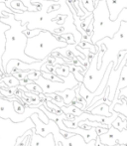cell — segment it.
<instances>
[{"mask_svg": "<svg viewBox=\"0 0 127 146\" xmlns=\"http://www.w3.org/2000/svg\"><path fill=\"white\" fill-rule=\"evenodd\" d=\"M2 22L8 24L10 28L6 31V47L5 52L2 56V65L5 71L8 62L11 59H17L25 63H34L38 60L26 55L25 48L28 38L24 34V30L27 29V23L22 24L20 20H17L14 13H7L0 18Z\"/></svg>", "mask_w": 127, "mask_h": 146, "instance_id": "6da1fadb", "label": "cell"}, {"mask_svg": "<svg viewBox=\"0 0 127 146\" xmlns=\"http://www.w3.org/2000/svg\"><path fill=\"white\" fill-rule=\"evenodd\" d=\"M93 34L91 36V43L108 37L112 38L119 30L122 21H127V7L124 8L118 15L116 20L110 19L109 10L105 0H99L93 10Z\"/></svg>", "mask_w": 127, "mask_h": 146, "instance_id": "7a4b0ae2", "label": "cell"}, {"mask_svg": "<svg viewBox=\"0 0 127 146\" xmlns=\"http://www.w3.org/2000/svg\"><path fill=\"white\" fill-rule=\"evenodd\" d=\"M67 45V42L60 41L52 32L48 30H42L37 36L28 38L25 53L29 57H32L38 61H42L48 58L53 51L58 48L65 47Z\"/></svg>", "mask_w": 127, "mask_h": 146, "instance_id": "3957f363", "label": "cell"}, {"mask_svg": "<svg viewBox=\"0 0 127 146\" xmlns=\"http://www.w3.org/2000/svg\"><path fill=\"white\" fill-rule=\"evenodd\" d=\"M104 44L106 47V51L103 55L102 59V65L103 67L107 68L110 62H113V69H118V53L122 50L127 51V21H122L120 24V28L115 33L112 38H105L97 41L95 45Z\"/></svg>", "mask_w": 127, "mask_h": 146, "instance_id": "277c9868", "label": "cell"}, {"mask_svg": "<svg viewBox=\"0 0 127 146\" xmlns=\"http://www.w3.org/2000/svg\"><path fill=\"white\" fill-rule=\"evenodd\" d=\"M33 113H38L40 119L46 124H48L50 121V118L40 108H31L29 106H26L25 113L19 114L14 110L13 100H9L6 98H0V117L1 118H10L14 122H21L31 116Z\"/></svg>", "mask_w": 127, "mask_h": 146, "instance_id": "5b68a950", "label": "cell"}, {"mask_svg": "<svg viewBox=\"0 0 127 146\" xmlns=\"http://www.w3.org/2000/svg\"><path fill=\"white\" fill-rule=\"evenodd\" d=\"M37 85H39L42 88L44 94H52V92H63V90H67V88H73L77 86H79V82L75 79L73 74L69 72V76L65 77V81L64 82H53L50 80L45 79L43 76H41L38 80L34 81Z\"/></svg>", "mask_w": 127, "mask_h": 146, "instance_id": "8992f818", "label": "cell"}, {"mask_svg": "<svg viewBox=\"0 0 127 146\" xmlns=\"http://www.w3.org/2000/svg\"><path fill=\"white\" fill-rule=\"evenodd\" d=\"M30 118L32 119L35 126H36V133L42 135V136H46L49 133H53L56 146L63 145L62 142H64L65 139V137L61 134V129H60V127H59V125L57 124L56 121L50 119L48 124H46V123H44L40 119L38 113H33L32 115L30 116Z\"/></svg>", "mask_w": 127, "mask_h": 146, "instance_id": "52a82bcc", "label": "cell"}, {"mask_svg": "<svg viewBox=\"0 0 127 146\" xmlns=\"http://www.w3.org/2000/svg\"><path fill=\"white\" fill-rule=\"evenodd\" d=\"M97 58H98V53L95 55L93 61L89 64V69L87 70L85 74V79H83V84L85 86V88L91 92H95V90L98 88L100 82H101L102 78H103L105 71L107 68L101 66L99 70L97 69Z\"/></svg>", "mask_w": 127, "mask_h": 146, "instance_id": "ba28073f", "label": "cell"}, {"mask_svg": "<svg viewBox=\"0 0 127 146\" xmlns=\"http://www.w3.org/2000/svg\"><path fill=\"white\" fill-rule=\"evenodd\" d=\"M47 62V58L42 61H37L34 63H25L20 60L17 59H11L8 62L7 66L5 69V74L7 75H11L12 71L14 69L20 70V71H31V70H37V71H41V67L43 64Z\"/></svg>", "mask_w": 127, "mask_h": 146, "instance_id": "9c48e42d", "label": "cell"}, {"mask_svg": "<svg viewBox=\"0 0 127 146\" xmlns=\"http://www.w3.org/2000/svg\"><path fill=\"white\" fill-rule=\"evenodd\" d=\"M109 10L110 19L116 20L120 12L127 7V0H105Z\"/></svg>", "mask_w": 127, "mask_h": 146, "instance_id": "30bf717a", "label": "cell"}, {"mask_svg": "<svg viewBox=\"0 0 127 146\" xmlns=\"http://www.w3.org/2000/svg\"><path fill=\"white\" fill-rule=\"evenodd\" d=\"M31 146H56L53 133H49L46 136L36 133V130L33 131L31 141H30Z\"/></svg>", "mask_w": 127, "mask_h": 146, "instance_id": "8fae6325", "label": "cell"}, {"mask_svg": "<svg viewBox=\"0 0 127 146\" xmlns=\"http://www.w3.org/2000/svg\"><path fill=\"white\" fill-rule=\"evenodd\" d=\"M1 18V17H0ZM10 28L8 24L4 23L0 19V71L5 75V71L3 69V65H2V56H3L4 52H5V47H6V31Z\"/></svg>", "mask_w": 127, "mask_h": 146, "instance_id": "7c38bea8", "label": "cell"}, {"mask_svg": "<svg viewBox=\"0 0 127 146\" xmlns=\"http://www.w3.org/2000/svg\"><path fill=\"white\" fill-rule=\"evenodd\" d=\"M56 94L62 96L65 106H69L71 104V102L75 98V88H67V90H63V92H57Z\"/></svg>", "mask_w": 127, "mask_h": 146, "instance_id": "4fadbf2b", "label": "cell"}, {"mask_svg": "<svg viewBox=\"0 0 127 146\" xmlns=\"http://www.w3.org/2000/svg\"><path fill=\"white\" fill-rule=\"evenodd\" d=\"M125 87H127V66L126 65L122 68L121 74H120V79H119V82H118L117 90H116L114 98H118L120 90H122V88H125Z\"/></svg>", "mask_w": 127, "mask_h": 146, "instance_id": "5bb4252c", "label": "cell"}, {"mask_svg": "<svg viewBox=\"0 0 127 146\" xmlns=\"http://www.w3.org/2000/svg\"><path fill=\"white\" fill-rule=\"evenodd\" d=\"M91 113L97 114V115H103V116H111L112 113L109 111V106L106 104H100L97 106H95L93 110H91Z\"/></svg>", "mask_w": 127, "mask_h": 146, "instance_id": "9a60e30c", "label": "cell"}, {"mask_svg": "<svg viewBox=\"0 0 127 146\" xmlns=\"http://www.w3.org/2000/svg\"><path fill=\"white\" fill-rule=\"evenodd\" d=\"M0 82H3L7 87H18L20 85V81L13 75H5L2 76Z\"/></svg>", "mask_w": 127, "mask_h": 146, "instance_id": "2e32d148", "label": "cell"}, {"mask_svg": "<svg viewBox=\"0 0 127 146\" xmlns=\"http://www.w3.org/2000/svg\"><path fill=\"white\" fill-rule=\"evenodd\" d=\"M61 108H62V110L65 112V114L71 113V114H73V115H75V116H79L83 112V110L77 108V106H73V104H69V106H65V104H64L63 106H61Z\"/></svg>", "mask_w": 127, "mask_h": 146, "instance_id": "e0dca14e", "label": "cell"}, {"mask_svg": "<svg viewBox=\"0 0 127 146\" xmlns=\"http://www.w3.org/2000/svg\"><path fill=\"white\" fill-rule=\"evenodd\" d=\"M112 126L115 127L116 129H118V130H123V129H126L127 128V119L125 120L121 121V117H116L115 120L112 122Z\"/></svg>", "mask_w": 127, "mask_h": 146, "instance_id": "ac0fdd59", "label": "cell"}, {"mask_svg": "<svg viewBox=\"0 0 127 146\" xmlns=\"http://www.w3.org/2000/svg\"><path fill=\"white\" fill-rule=\"evenodd\" d=\"M69 74V65H61L60 67L56 68V75L59 77H67Z\"/></svg>", "mask_w": 127, "mask_h": 146, "instance_id": "d6986e66", "label": "cell"}, {"mask_svg": "<svg viewBox=\"0 0 127 146\" xmlns=\"http://www.w3.org/2000/svg\"><path fill=\"white\" fill-rule=\"evenodd\" d=\"M13 106H14V110L17 113L19 114H23L26 111V106H24L22 102H19V98H16L13 100Z\"/></svg>", "mask_w": 127, "mask_h": 146, "instance_id": "ffe728a7", "label": "cell"}, {"mask_svg": "<svg viewBox=\"0 0 127 146\" xmlns=\"http://www.w3.org/2000/svg\"><path fill=\"white\" fill-rule=\"evenodd\" d=\"M26 88H27L29 92H35V94H42L43 90L42 88H41V87L39 85H37L35 82H32V83L28 84V85L25 86Z\"/></svg>", "mask_w": 127, "mask_h": 146, "instance_id": "44dd1931", "label": "cell"}, {"mask_svg": "<svg viewBox=\"0 0 127 146\" xmlns=\"http://www.w3.org/2000/svg\"><path fill=\"white\" fill-rule=\"evenodd\" d=\"M81 3H83V7L89 12H93V10H95V8L93 0H81Z\"/></svg>", "mask_w": 127, "mask_h": 146, "instance_id": "7402d4cb", "label": "cell"}, {"mask_svg": "<svg viewBox=\"0 0 127 146\" xmlns=\"http://www.w3.org/2000/svg\"><path fill=\"white\" fill-rule=\"evenodd\" d=\"M41 31L42 30L39 29V28H36V29H26V30H24V34L26 35L27 38H32V37L37 36Z\"/></svg>", "mask_w": 127, "mask_h": 146, "instance_id": "603a6c76", "label": "cell"}, {"mask_svg": "<svg viewBox=\"0 0 127 146\" xmlns=\"http://www.w3.org/2000/svg\"><path fill=\"white\" fill-rule=\"evenodd\" d=\"M41 76H42V72H41V71L31 70V72H30V74L27 76V78H28V79H30V80H32V81H36V80H38Z\"/></svg>", "mask_w": 127, "mask_h": 146, "instance_id": "cb8c5ba5", "label": "cell"}, {"mask_svg": "<svg viewBox=\"0 0 127 146\" xmlns=\"http://www.w3.org/2000/svg\"><path fill=\"white\" fill-rule=\"evenodd\" d=\"M65 18H67V15H64V14H58L56 17L53 19V21L56 22L58 25H61L62 26L65 21Z\"/></svg>", "mask_w": 127, "mask_h": 146, "instance_id": "d4e9b609", "label": "cell"}, {"mask_svg": "<svg viewBox=\"0 0 127 146\" xmlns=\"http://www.w3.org/2000/svg\"><path fill=\"white\" fill-rule=\"evenodd\" d=\"M62 36L65 39L67 44H75V37H73V35L71 33H64V34H62Z\"/></svg>", "mask_w": 127, "mask_h": 146, "instance_id": "484cf974", "label": "cell"}, {"mask_svg": "<svg viewBox=\"0 0 127 146\" xmlns=\"http://www.w3.org/2000/svg\"><path fill=\"white\" fill-rule=\"evenodd\" d=\"M85 35L87 36V38L89 39V40H91V36H93V21L91 22V24H89V26L87 27V29L85 30Z\"/></svg>", "mask_w": 127, "mask_h": 146, "instance_id": "4316f807", "label": "cell"}, {"mask_svg": "<svg viewBox=\"0 0 127 146\" xmlns=\"http://www.w3.org/2000/svg\"><path fill=\"white\" fill-rule=\"evenodd\" d=\"M32 82H34V81H32V80L28 79V78H25V79H23V80H20V86H24V87H25L26 85H28V84L32 83Z\"/></svg>", "mask_w": 127, "mask_h": 146, "instance_id": "83f0119b", "label": "cell"}, {"mask_svg": "<svg viewBox=\"0 0 127 146\" xmlns=\"http://www.w3.org/2000/svg\"><path fill=\"white\" fill-rule=\"evenodd\" d=\"M12 1H14V0H0V2H4V3L6 4V6H7V7H9L10 9H11V2Z\"/></svg>", "mask_w": 127, "mask_h": 146, "instance_id": "f1b7e54d", "label": "cell"}, {"mask_svg": "<svg viewBox=\"0 0 127 146\" xmlns=\"http://www.w3.org/2000/svg\"><path fill=\"white\" fill-rule=\"evenodd\" d=\"M40 0H32V3H34V2H39Z\"/></svg>", "mask_w": 127, "mask_h": 146, "instance_id": "f546056e", "label": "cell"}, {"mask_svg": "<svg viewBox=\"0 0 127 146\" xmlns=\"http://www.w3.org/2000/svg\"><path fill=\"white\" fill-rule=\"evenodd\" d=\"M52 1H56V2H57V4H58V1H59V0H52Z\"/></svg>", "mask_w": 127, "mask_h": 146, "instance_id": "4dcf8cb0", "label": "cell"}, {"mask_svg": "<svg viewBox=\"0 0 127 146\" xmlns=\"http://www.w3.org/2000/svg\"><path fill=\"white\" fill-rule=\"evenodd\" d=\"M0 74H1V75H2V76H3V75H4V74H3V73H2V72H1V71H0Z\"/></svg>", "mask_w": 127, "mask_h": 146, "instance_id": "1f68e13d", "label": "cell"}]
</instances>
